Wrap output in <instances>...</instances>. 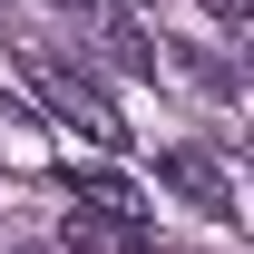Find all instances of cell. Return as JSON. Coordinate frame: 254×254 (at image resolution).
Here are the masks:
<instances>
[{
    "label": "cell",
    "instance_id": "cell-1",
    "mask_svg": "<svg viewBox=\"0 0 254 254\" xmlns=\"http://www.w3.org/2000/svg\"><path fill=\"white\" fill-rule=\"evenodd\" d=\"M20 68H30V88H39V98H49V108H59V118H68V127H78V137H88V147H108V157H118L127 137H137V127H127V118H118V98L98 88L88 68H68V59H59V49H20Z\"/></svg>",
    "mask_w": 254,
    "mask_h": 254
},
{
    "label": "cell",
    "instance_id": "cell-5",
    "mask_svg": "<svg viewBox=\"0 0 254 254\" xmlns=\"http://www.w3.org/2000/svg\"><path fill=\"white\" fill-rule=\"evenodd\" d=\"M205 10H215V20H254V0H205Z\"/></svg>",
    "mask_w": 254,
    "mask_h": 254
},
{
    "label": "cell",
    "instance_id": "cell-2",
    "mask_svg": "<svg viewBox=\"0 0 254 254\" xmlns=\"http://www.w3.org/2000/svg\"><path fill=\"white\" fill-rule=\"evenodd\" d=\"M68 254H157V225L137 215V205H88V195H78V205H68Z\"/></svg>",
    "mask_w": 254,
    "mask_h": 254
},
{
    "label": "cell",
    "instance_id": "cell-6",
    "mask_svg": "<svg viewBox=\"0 0 254 254\" xmlns=\"http://www.w3.org/2000/svg\"><path fill=\"white\" fill-rule=\"evenodd\" d=\"M59 10H78V0H59Z\"/></svg>",
    "mask_w": 254,
    "mask_h": 254
},
{
    "label": "cell",
    "instance_id": "cell-3",
    "mask_svg": "<svg viewBox=\"0 0 254 254\" xmlns=\"http://www.w3.org/2000/svg\"><path fill=\"white\" fill-rule=\"evenodd\" d=\"M157 186H176L195 215H235V186H225V166L205 157V147H166V157H157Z\"/></svg>",
    "mask_w": 254,
    "mask_h": 254
},
{
    "label": "cell",
    "instance_id": "cell-4",
    "mask_svg": "<svg viewBox=\"0 0 254 254\" xmlns=\"http://www.w3.org/2000/svg\"><path fill=\"white\" fill-rule=\"evenodd\" d=\"M68 186L88 195V205H137V186H127V176H78V166H68Z\"/></svg>",
    "mask_w": 254,
    "mask_h": 254
}]
</instances>
